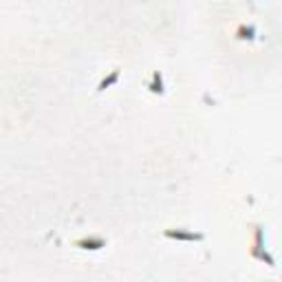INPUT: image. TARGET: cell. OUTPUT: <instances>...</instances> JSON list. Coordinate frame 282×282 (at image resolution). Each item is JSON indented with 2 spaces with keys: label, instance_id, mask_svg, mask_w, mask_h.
<instances>
[{
  "label": "cell",
  "instance_id": "1",
  "mask_svg": "<svg viewBox=\"0 0 282 282\" xmlns=\"http://www.w3.org/2000/svg\"><path fill=\"white\" fill-rule=\"evenodd\" d=\"M251 258H256V260H262L267 262L269 267H276V260L267 253L265 249V232H262V227H256L253 229V241H251Z\"/></svg>",
  "mask_w": 282,
  "mask_h": 282
},
{
  "label": "cell",
  "instance_id": "2",
  "mask_svg": "<svg viewBox=\"0 0 282 282\" xmlns=\"http://www.w3.org/2000/svg\"><path fill=\"white\" fill-rule=\"evenodd\" d=\"M166 238H172V241H190V243H199V241H203L205 238V234H201V232H187V229H166Z\"/></svg>",
  "mask_w": 282,
  "mask_h": 282
},
{
  "label": "cell",
  "instance_id": "3",
  "mask_svg": "<svg viewBox=\"0 0 282 282\" xmlns=\"http://www.w3.org/2000/svg\"><path fill=\"white\" fill-rule=\"evenodd\" d=\"M75 247L97 251V249L106 247V241H104V238H100V236H91V238H82V241H77V243H75Z\"/></svg>",
  "mask_w": 282,
  "mask_h": 282
},
{
  "label": "cell",
  "instance_id": "4",
  "mask_svg": "<svg viewBox=\"0 0 282 282\" xmlns=\"http://www.w3.org/2000/svg\"><path fill=\"white\" fill-rule=\"evenodd\" d=\"M148 88L154 93V95H163L166 88H163V75L159 73V70H154V73H152V82L148 84Z\"/></svg>",
  "mask_w": 282,
  "mask_h": 282
},
{
  "label": "cell",
  "instance_id": "5",
  "mask_svg": "<svg viewBox=\"0 0 282 282\" xmlns=\"http://www.w3.org/2000/svg\"><path fill=\"white\" fill-rule=\"evenodd\" d=\"M117 79H119V70L115 69V70H112L110 75H108V77H104V79H102V82H100V86H97V91H106V88H110L112 84L117 82Z\"/></svg>",
  "mask_w": 282,
  "mask_h": 282
}]
</instances>
